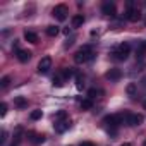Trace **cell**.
Listing matches in <instances>:
<instances>
[{
    "label": "cell",
    "instance_id": "6da1fadb",
    "mask_svg": "<svg viewBox=\"0 0 146 146\" xmlns=\"http://www.w3.org/2000/svg\"><path fill=\"white\" fill-rule=\"evenodd\" d=\"M91 58H93V48H91L90 45L81 46V48L74 53V62H76V64H84V62H88V60H91Z\"/></svg>",
    "mask_w": 146,
    "mask_h": 146
},
{
    "label": "cell",
    "instance_id": "7a4b0ae2",
    "mask_svg": "<svg viewBox=\"0 0 146 146\" xmlns=\"http://www.w3.org/2000/svg\"><path fill=\"white\" fill-rule=\"evenodd\" d=\"M129 50H131L129 43H120V45H117V46L113 48L112 55H113L115 60H125V58L129 57Z\"/></svg>",
    "mask_w": 146,
    "mask_h": 146
},
{
    "label": "cell",
    "instance_id": "3957f363",
    "mask_svg": "<svg viewBox=\"0 0 146 146\" xmlns=\"http://www.w3.org/2000/svg\"><path fill=\"white\" fill-rule=\"evenodd\" d=\"M125 124L127 125H141L143 124V115L141 113H127L125 115Z\"/></svg>",
    "mask_w": 146,
    "mask_h": 146
},
{
    "label": "cell",
    "instance_id": "277c9868",
    "mask_svg": "<svg viewBox=\"0 0 146 146\" xmlns=\"http://www.w3.org/2000/svg\"><path fill=\"white\" fill-rule=\"evenodd\" d=\"M52 14H53V17H55L57 21H65L69 12H67V7H65V5H57Z\"/></svg>",
    "mask_w": 146,
    "mask_h": 146
},
{
    "label": "cell",
    "instance_id": "5b68a950",
    "mask_svg": "<svg viewBox=\"0 0 146 146\" xmlns=\"http://www.w3.org/2000/svg\"><path fill=\"white\" fill-rule=\"evenodd\" d=\"M52 69V58L50 57H43L38 64V72L40 74H46V72Z\"/></svg>",
    "mask_w": 146,
    "mask_h": 146
},
{
    "label": "cell",
    "instance_id": "8992f818",
    "mask_svg": "<svg viewBox=\"0 0 146 146\" xmlns=\"http://www.w3.org/2000/svg\"><path fill=\"white\" fill-rule=\"evenodd\" d=\"M103 122L107 125H110V127H117V125L122 124V115H107Z\"/></svg>",
    "mask_w": 146,
    "mask_h": 146
},
{
    "label": "cell",
    "instance_id": "52a82bcc",
    "mask_svg": "<svg viewBox=\"0 0 146 146\" xmlns=\"http://www.w3.org/2000/svg\"><path fill=\"white\" fill-rule=\"evenodd\" d=\"M141 16H143V14H141L137 9H134V7L127 9V12H125V19H127V21H132V23L139 21V19H141Z\"/></svg>",
    "mask_w": 146,
    "mask_h": 146
},
{
    "label": "cell",
    "instance_id": "ba28073f",
    "mask_svg": "<svg viewBox=\"0 0 146 146\" xmlns=\"http://www.w3.org/2000/svg\"><path fill=\"white\" fill-rule=\"evenodd\" d=\"M105 78L110 79V81H119L122 78V72H120V69H110V70H107Z\"/></svg>",
    "mask_w": 146,
    "mask_h": 146
},
{
    "label": "cell",
    "instance_id": "9c48e42d",
    "mask_svg": "<svg viewBox=\"0 0 146 146\" xmlns=\"http://www.w3.org/2000/svg\"><path fill=\"white\" fill-rule=\"evenodd\" d=\"M102 12L105 16H115V4L113 2H105L102 5Z\"/></svg>",
    "mask_w": 146,
    "mask_h": 146
},
{
    "label": "cell",
    "instance_id": "30bf717a",
    "mask_svg": "<svg viewBox=\"0 0 146 146\" xmlns=\"http://www.w3.org/2000/svg\"><path fill=\"white\" fill-rule=\"evenodd\" d=\"M53 127H55L57 132H65V131L70 127V122H69V120H55Z\"/></svg>",
    "mask_w": 146,
    "mask_h": 146
},
{
    "label": "cell",
    "instance_id": "8fae6325",
    "mask_svg": "<svg viewBox=\"0 0 146 146\" xmlns=\"http://www.w3.org/2000/svg\"><path fill=\"white\" fill-rule=\"evenodd\" d=\"M16 57H17L19 62H28L31 58V52H28V50H17L16 52Z\"/></svg>",
    "mask_w": 146,
    "mask_h": 146
},
{
    "label": "cell",
    "instance_id": "7c38bea8",
    "mask_svg": "<svg viewBox=\"0 0 146 146\" xmlns=\"http://www.w3.org/2000/svg\"><path fill=\"white\" fill-rule=\"evenodd\" d=\"M28 136H29V141H31L33 144H41V143H45V136H43V134H36V132H29Z\"/></svg>",
    "mask_w": 146,
    "mask_h": 146
},
{
    "label": "cell",
    "instance_id": "4fadbf2b",
    "mask_svg": "<svg viewBox=\"0 0 146 146\" xmlns=\"http://www.w3.org/2000/svg\"><path fill=\"white\" fill-rule=\"evenodd\" d=\"M83 24H84V17L81 14H78V16L72 17V28H81Z\"/></svg>",
    "mask_w": 146,
    "mask_h": 146
},
{
    "label": "cell",
    "instance_id": "5bb4252c",
    "mask_svg": "<svg viewBox=\"0 0 146 146\" xmlns=\"http://www.w3.org/2000/svg\"><path fill=\"white\" fill-rule=\"evenodd\" d=\"M24 40L29 41V43H38V35L33 33V31H26L24 33Z\"/></svg>",
    "mask_w": 146,
    "mask_h": 146
},
{
    "label": "cell",
    "instance_id": "9a60e30c",
    "mask_svg": "<svg viewBox=\"0 0 146 146\" xmlns=\"http://www.w3.org/2000/svg\"><path fill=\"white\" fill-rule=\"evenodd\" d=\"M14 103H16L19 108H24V107H28V100H26L24 96H16V98H14Z\"/></svg>",
    "mask_w": 146,
    "mask_h": 146
},
{
    "label": "cell",
    "instance_id": "2e32d148",
    "mask_svg": "<svg viewBox=\"0 0 146 146\" xmlns=\"http://www.w3.org/2000/svg\"><path fill=\"white\" fill-rule=\"evenodd\" d=\"M64 76H60V74H57V76H53V86H57V88H62L64 86Z\"/></svg>",
    "mask_w": 146,
    "mask_h": 146
},
{
    "label": "cell",
    "instance_id": "e0dca14e",
    "mask_svg": "<svg viewBox=\"0 0 146 146\" xmlns=\"http://www.w3.org/2000/svg\"><path fill=\"white\" fill-rule=\"evenodd\" d=\"M76 88L83 90L84 88V76L83 74H76Z\"/></svg>",
    "mask_w": 146,
    "mask_h": 146
},
{
    "label": "cell",
    "instance_id": "ac0fdd59",
    "mask_svg": "<svg viewBox=\"0 0 146 146\" xmlns=\"http://www.w3.org/2000/svg\"><path fill=\"white\" fill-rule=\"evenodd\" d=\"M46 35L48 36H57L58 35V28L57 26H48L46 28Z\"/></svg>",
    "mask_w": 146,
    "mask_h": 146
},
{
    "label": "cell",
    "instance_id": "d6986e66",
    "mask_svg": "<svg viewBox=\"0 0 146 146\" xmlns=\"http://www.w3.org/2000/svg\"><path fill=\"white\" fill-rule=\"evenodd\" d=\"M91 107H93V102H91L90 98L81 102V108H83V110H91Z\"/></svg>",
    "mask_w": 146,
    "mask_h": 146
},
{
    "label": "cell",
    "instance_id": "ffe728a7",
    "mask_svg": "<svg viewBox=\"0 0 146 146\" xmlns=\"http://www.w3.org/2000/svg\"><path fill=\"white\" fill-rule=\"evenodd\" d=\"M9 84H11V78L9 76H4L2 79H0V88H2V90H5Z\"/></svg>",
    "mask_w": 146,
    "mask_h": 146
},
{
    "label": "cell",
    "instance_id": "44dd1931",
    "mask_svg": "<svg viewBox=\"0 0 146 146\" xmlns=\"http://www.w3.org/2000/svg\"><path fill=\"white\" fill-rule=\"evenodd\" d=\"M29 117H31V120H40L43 117V113H41V110H33Z\"/></svg>",
    "mask_w": 146,
    "mask_h": 146
},
{
    "label": "cell",
    "instance_id": "7402d4cb",
    "mask_svg": "<svg viewBox=\"0 0 146 146\" xmlns=\"http://www.w3.org/2000/svg\"><path fill=\"white\" fill-rule=\"evenodd\" d=\"M21 136H23V129H21V127H19V129H17V131H16V134H14V144H16V146H17V143H19V141H21V139H23V137H21Z\"/></svg>",
    "mask_w": 146,
    "mask_h": 146
},
{
    "label": "cell",
    "instance_id": "603a6c76",
    "mask_svg": "<svg viewBox=\"0 0 146 146\" xmlns=\"http://www.w3.org/2000/svg\"><path fill=\"white\" fill-rule=\"evenodd\" d=\"M98 95H100V91H98V90H95V88L88 91V96H90V100H95V98H96Z\"/></svg>",
    "mask_w": 146,
    "mask_h": 146
},
{
    "label": "cell",
    "instance_id": "cb8c5ba5",
    "mask_svg": "<svg viewBox=\"0 0 146 146\" xmlns=\"http://www.w3.org/2000/svg\"><path fill=\"white\" fill-rule=\"evenodd\" d=\"M72 76H74V70H72L70 67L69 69H64V78L67 79V78H72Z\"/></svg>",
    "mask_w": 146,
    "mask_h": 146
},
{
    "label": "cell",
    "instance_id": "d4e9b609",
    "mask_svg": "<svg viewBox=\"0 0 146 146\" xmlns=\"http://www.w3.org/2000/svg\"><path fill=\"white\" fill-rule=\"evenodd\" d=\"M127 93H129L131 96H134V95H136V84H129V86H127Z\"/></svg>",
    "mask_w": 146,
    "mask_h": 146
},
{
    "label": "cell",
    "instance_id": "484cf974",
    "mask_svg": "<svg viewBox=\"0 0 146 146\" xmlns=\"http://www.w3.org/2000/svg\"><path fill=\"white\" fill-rule=\"evenodd\" d=\"M5 113H7V105H5V103H2V105H0V115L4 117Z\"/></svg>",
    "mask_w": 146,
    "mask_h": 146
},
{
    "label": "cell",
    "instance_id": "4316f807",
    "mask_svg": "<svg viewBox=\"0 0 146 146\" xmlns=\"http://www.w3.org/2000/svg\"><path fill=\"white\" fill-rule=\"evenodd\" d=\"M55 119H57V120H62V119H65V112H62V110H60V112H57Z\"/></svg>",
    "mask_w": 146,
    "mask_h": 146
},
{
    "label": "cell",
    "instance_id": "83f0119b",
    "mask_svg": "<svg viewBox=\"0 0 146 146\" xmlns=\"http://www.w3.org/2000/svg\"><path fill=\"white\" fill-rule=\"evenodd\" d=\"M139 52H141V53L146 52V41H141V45H139Z\"/></svg>",
    "mask_w": 146,
    "mask_h": 146
},
{
    "label": "cell",
    "instance_id": "f1b7e54d",
    "mask_svg": "<svg viewBox=\"0 0 146 146\" xmlns=\"http://www.w3.org/2000/svg\"><path fill=\"white\" fill-rule=\"evenodd\" d=\"M5 139H7V132H5V131H2V137H0V143L4 144V143H5Z\"/></svg>",
    "mask_w": 146,
    "mask_h": 146
},
{
    "label": "cell",
    "instance_id": "f546056e",
    "mask_svg": "<svg viewBox=\"0 0 146 146\" xmlns=\"http://www.w3.org/2000/svg\"><path fill=\"white\" fill-rule=\"evenodd\" d=\"M79 146H95V144H93V143H90V141H84V143H81Z\"/></svg>",
    "mask_w": 146,
    "mask_h": 146
},
{
    "label": "cell",
    "instance_id": "4dcf8cb0",
    "mask_svg": "<svg viewBox=\"0 0 146 146\" xmlns=\"http://www.w3.org/2000/svg\"><path fill=\"white\" fill-rule=\"evenodd\" d=\"M141 83H143V86H144V88H146V76H144V78H143V79H141Z\"/></svg>",
    "mask_w": 146,
    "mask_h": 146
},
{
    "label": "cell",
    "instance_id": "1f68e13d",
    "mask_svg": "<svg viewBox=\"0 0 146 146\" xmlns=\"http://www.w3.org/2000/svg\"><path fill=\"white\" fill-rule=\"evenodd\" d=\"M122 146H132V144H129V143H124V144H122Z\"/></svg>",
    "mask_w": 146,
    "mask_h": 146
},
{
    "label": "cell",
    "instance_id": "d6a6232c",
    "mask_svg": "<svg viewBox=\"0 0 146 146\" xmlns=\"http://www.w3.org/2000/svg\"><path fill=\"white\" fill-rule=\"evenodd\" d=\"M144 24H146V14H144Z\"/></svg>",
    "mask_w": 146,
    "mask_h": 146
},
{
    "label": "cell",
    "instance_id": "836d02e7",
    "mask_svg": "<svg viewBox=\"0 0 146 146\" xmlns=\"http://www.w3.org/2000/svg\"><path fill=\"white\" fill-rule=\"evenodd\" d=\"M143 146H146V139H144V143H143Z\"/></svg>",
    "mask_w": 146,
    "mask_h": 146
},
{
    "label": "cell",
    "instance_id": "e575fe53",
    "mask_svg": "<svg viewBox=\"0 0 146 146\" xmlns=\"http://www.w3.org/2000/svg\"><path fill=\"white\" fill-rule=\"evenodd\" d=\"M143 105H144V108H146V102H144V103H143Z\"/></svg>",
    "mask_w": 146,
    "mask_h": 146
},
{
    "label": "cell",
    "instance_id": "d590c367",
    "mask_svg": "<svg viewBox=\"0 0 146 146\" xmlns=\"http://www.w3.org/2000/svg\"><path fill=\"white\" fill-rule=\"evenodd\" d=\"M12 146H16V144H12Z\"/></svg>",
    "mask_w": 146,
    "mask_h": 146
}]
</instances>
